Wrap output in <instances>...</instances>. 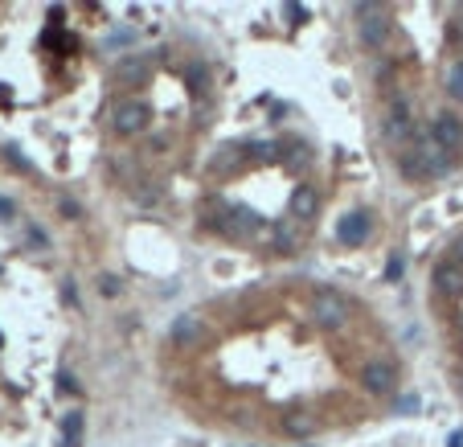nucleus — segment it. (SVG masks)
<instances>
[{
	"label": "nucleus",
	"instance_id": "1",
	"mask_svg": "<svg viewBox=\"0 0 463 447\" xmlns=\"http://www.w3.org/2000/svg\"><path fill=\"white\" fill-rule=\"evenodd\" d=\"M312 316H316L324 329H341V324L353 316V304H349L336 288H320V292L312 296Z\"/></svg>",
	"mask_w": 463,
	"mask_h": 447
},
{
	"label": "nucleus",
	"instance_id": "2",
	"mask_svg": "<svg viewBox=\"0 0 463 447\" xmlns=\"http://www.w3.org/2000/svg\"><path fill=\"white\" fill-rule=\"evenodd\" d=\"M357 16H361V37H365V45L382 49V45L390 41V29H394L390 12H386L382 4H357Z\"/></svg>",
	"mask_w": 463,
	"mask_h": 447
},
{
	"label": "nucleus",
	"instance_id": "3",
	"mask_svg": "<svg viewBox=\"0 0 463 447\" xmlns=\"http://www.w3.org/2000/svg\"><path fill=\"white\" fill-rule=\"evenodd\" d=\"M148 115H152V111H148L144 99H123V103L115 107V119H111V123H115L119 136H135V131L148 127Z\"/></svg>",
	"mask_w": 463,
	"mask_h": 447
},
{
	"label": "nucleus",
	"instance_id": "4",
	"mask_svg": "<svg viewBox=\"0 0 463 447\" xmlns=\"http://www.w3.org/2000/svg\"><path fill=\"white\" fill-rule=\"evenodd\" d=\"M410 148H414V156H419L423 177H443V173L455 164V156H451V152H443L431 136H427V140H419V144H410Z\"/></svg>",
	"mask_w": 463,
	"mask_h": 447
},
{
	"label": "nucleus",
	"instance_id": "5",
	"mask_svg": "<svg viewBox=\"0 0 463 447\" xmlns=\"http://www.w3.org/2000/svg\"><path fill=\"white\" fill-rule=\"evenodd\" d=\"M361 382L369 394H394L398 390V370L390 361H365L361 366Z\"/></svg>",
	"mask_w": 463,
	"mask_h": 447
},
{
	"label": "nucleus",
	"instance_id": "6",
	"mask_svg": "<svg viewBox=\"0 0 463 447\" xmlns=\"http://www.w3.org/2000/svg\"><path fill=\"white\" fill-rule=\"evenodd\" d=\"M431 140H435L443 152H451V156H455V152L463 148V119H460V115H451V111H447V115H439V119H435V127H431Z\"/></svg>",
	"mask_w": 463,
	"mask_h": 447
},
{
	"label": "nucleus",
	"instance_id": "7",
	"mask_svg": "<svg viewBox=\"0 0 463 447\" xmlns=\"http://www.w3.org/2000/svg\"><path fill=\"white\" fill-rule=\"evenodd\" d=\"M168 337H172V345H181V349H197V345H201V337H205V324H201V316L185 312V316H176V320H172Z\"/></svg>",
	"mask_w": 463,
	"mask_h": 447
},
{
	"label": "nucleus",
	"instance_id": "8",
	"mask_svg": "<svg viewBox=\"0 0 463 447\" xmlns=\"http://www.w3.org/2000/svg\"><path fill=\"white\" fill-rule=\"evenodd\" d=\"M336 238L345 242V246H361L365 238H369V214H345L341 222H336Z\"/></svg>",
	"mask_w": 463,
	"mask_h": 447
},
{
	"label": "nucleus",
	"instance_id": "9",
	"mask_svg": "<svg viewBox=\"0 0 463 447\" xmlns=\"http://www.w3.org/2000/svg\"><path fill=\"white\" fill-rule=\"evenodd\" d=\"M222 230H226L230 238H254V234H259V218H254L250 209H226V214H222Z\"/></svg>",
	"mask_w": 463,
	"mask_h": 447
},
{
	"label": "nucleus",
	"instance_id": "10",
	"mask_svg": "<svg viewBox=\"0 0 463 447\" xmlns=\"http://www.w3.org/2000/svg\"><path fill=\"white\" fill-rule=\"evenodd\" d=\"M435 288H439L443 296H451V300H455V296H463V267L455 263V259L435 267Z\"/></svg>",
	"mask_w": 463,
	"mask_h": 447
},
{
	"label": "nucleus",
	"instance_id": "11",
	"mask_svg": "<svg viewBox=\"0 0 463 447\" xmlns=\"http://www.w3.org/2000/svg\"><path fill=\"white\" fill-rule=\"evenodd\" d=\"M316 209H320V197H316V189H312V185H300V189L291 193V214L308 222V218H316Z\"/></svg>",
	"mask_w": 463,
	"mask_h": 447
},
{
	"label": "nucleus",
	"instance_id": "12",
	"mask_svg": "<svg viewBox=\"0 0 463 447\" xmlns=\"http://www.w3.org/2000/svg\"><path fill=\"white\" fill-rule=\"evenodd\" d=\"M115 74H119L123 82H131V78H135V82H144V78H148V62H144V58H123Z\"/></svg>",
	"mask_w": 463,
	"mask_h": 447
},
{
	"label": "nucleus",
	"instance_id": "13",
	"mask_svg": "<svg viewBox=\"0 0 463 447\" xmlns=\"http://www.w3.org/2000/svg\"><path fill=\"white\" fill-rule=\"evenodd\" d=\"M283 431H287V435H312V431H316V419H312V415H287V419H283Z\"/></svg>",
	"mask_w": 463,
	"mask_h": 447
},
{
	"label": "nucleus",
	"instance_id": "14",
	"mask_svg": "<svg viewBox=\"0 0 463 447\" xmlns=\"http://www.w3.org/2000/svg\"><path fill=\"white\" fill-rule=\"evenodd\" d=\"M275 246H279V251H295V246H300V234H295L291 222H279V226H275Z\"/></svg>",
	"mask_w": 463,
	"mask_h": 447
},
{
	"label": "nucleus",
	"instance_id": "15",
	"mask_svg": "<svg viewBox=\"0 0 463 447\" xmlns=\"http://www.w3.org/2000/svg\"><path fill=\"white\" fill-rule=\"evenodd\" d=\"M447 90H451V99H463V58L447 66Z\"/></svg>",
	"mask_w": 463,
	"mask_h": 447
},
{
	"label": "nucleus",
	"instance_id": "16",
	"mask_svg": "<svg viewBox=\"0 0 463 447\" xmlns=\"http://www.w3.org/2000/svg\"><path fill=\"white\" fill-rule=\"evenodd\" d=\"M402 271H406V263H402V255H394V259L386 263V279L394 283V279H402Z\"/></svg>",
	"mask_w": 463,
	"mask_h": 447
},
{
	"label": "nucleus",
	"instance_id": "17",
	"mask_svg": "<svg viewBox=\"0 0 463 447\" xmlns=\"http://www.w3.org/2000/svg\"><path fill=\"white\" fill-rule=\"evenodd\" d=\"M98 292H103V296H119V279H115V275H103V279H98Z\"/></svg>",
	"mask_w": 463,
	"mask_h": 447
},
{
	"label": "nucleus",
	"instance_id": "18",
	"mask_svg": "<svg viewBox=\"0 0 463 447\" xmlns=\"http://www.w3.org/2000/svg\"><path fill=\"white\" fill-rule=\"evenodd\" d=\"M398 411H402V415H414V411H419V398H414V394H402V398H398Z\"/></svg>",
	"mask_w": 463,
	"mask_h": 447
},
{
	"label": "nucleus",
	"instance_id": "19",
	"mask_svg": "<svg viewBox=\"0 0 463 447\" xmlns=\"http://www.w3.org/2000/svg\"><path fill=\"white\" fill-rule=\"evenodd\" d=\"M57 390H62V394H74V390H78V382H74L70 374H57Z\"/></svg>",
	"mask_w": 463,
	"mask_h": 447
},
{
	"label": "nucleus",
	"instance_id": "20",
	"mask_svg": "<svg viewBox=\"0 0 463 447\" xmlns=\"http://www.w3.org/2000/svg\"><path fill=\"white\" fill-rule=\"evenodd\" d=\"M189 82H193V90H201V82H205V70H201V66H193V70H189Z\"/></svg>",
	"mask_w": 463,
	"mask_h": 447
},
{
	"label": "nucleus",
	"instance_id": "21",
	"mask_svg": "<svg viewBox=\"0 0 463 447\" xmlns=\"http://www.w3.org/2000/svg\"><path fill=\"white\" fill-rule=\"evenodd\" d=\"M0 218H12V201L8 197H0Z\"/></svg>",
	"mask_w": 463,
	"mask_h": 447
},
{
	"label": "nucleus",
	"instance_id": "22",
	"mask_svg": "<svg viewBox=\"0 0 463 447\" xmlns=\"http://www.w3.org/2000/svg\"><path fill=\"white\" fill-rule=\"evenodd\" d=\"M451 251H455V263H460V267H463V234H460V238H455V246H451Z\"/></svg>",
	"mask_w": 463,
	"mask_h": 447
},
{
	"label": "nucleus",
	"instance_id": "23",
	"mask_svg": "<svg viewBox=\"0 0 463 447\" xmlns=\"http://www.w3.org/2000/svg\"><path fill=\"white\" fill-rule=\"evenodd\" d=\"M451 447H463V435H460V431H455V435H451Z\"/></svg>",
	"mask_w": 463,
	"mask_h": 447
}]
</instances>
